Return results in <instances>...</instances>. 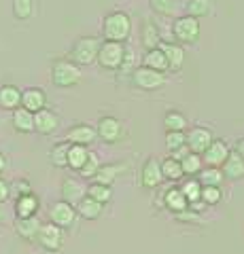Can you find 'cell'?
<instances>
[{"label": "cell", "instance_id": "6da1fadb", "mask_svg": "<svg viewBox=\"0 0 244 254\" xmlns=\"http://www.w3.org/2000/svg\"><path fill=\"white\" fill-rule=\"evenodd\" d=\"M100 47H102V43L98 41V38L81 36L73 45V49H70V58H73V62L79 64V66H89V64H93L98 60Z\"/></svg>", "mask_w": 244, "mask_h": 254}, {"label": "cell", "instance_id": "7a4b0ae2", "mask_svg": "<svg viewBox=\"0 0 244 254\" xmlns=\"http://www.w3.org/2000/svg\"><path fill=\"white\" fill-rule=\"evenodd\" d=\"M130 17L125 13H111L104 17V23H102V32H104V38L106 41H115V43H121L128 38L130 34Z\"/></svg>", "mask_w": 244, "mask_h": 254}, {"label": "cell", "instance_id": "3957f363", "mask_svg": "<svg viewBox=\"0 0 244 254\" xmlns=\"http://www.w3.org/2000/svg\"><path fill=\"white\" fill-rule=\"evenodd\" d=\"M51 81L56 87H73L81 81V70L77 68L75 62H66V60H58L51 66Z\"/></svg>", "mask_w": 244, "mask_h": 254}, {"label": "cell", "instance_id": "277c9868", "mask_svg": "<svg viewBox=\"0 0 244 254\" xmlns=\"http://www.w3.org/2000/svg\"><path fill=\"white\" fill-rule=\"evenodd\" d=\"M98 64L106 70H117L125 64V47L121 43L106 41L102 43L100 53H98Z\"/></svg>", "mask_w": 244, "mask_h": 254}, {"label": "cell", "instance_id": "5b68a950", "mask_svg": "<svg viewBox=\"0 0 244 254\" xmlns=\"http://www.w3.org/2000/svg\"><path fill=\"white\" fill-rule=\"evenodd\" d=\"M172 34L178 43H195L200 38V21L195 17H178L172 26Z\"/></svg>", "mask_w": 244, "mask_h": 254}, {"label": "cell", "instance_id": "8992f818", "mask_svg": "<svg viewBox=\"0 0 244 254\" xmlns=\"http://www.w3.org/2000/svg\"><path fill=\"white\" fill-rule=\"evenodd\" d=\"M132 81L136 87H140V89H147V91H151V89H160V87L166 83V76H163L162 72H157V70H151V68H138L136 72L132 74Z\"/></svg>", "mask_w": 244, "mask_h": 254}, {"label": "cell", "instance_id": "52a82bcc", "mask_svg": "<svg viewBox=\"0 0 244 254\" xmlns=\"http://www.w3.org/2000/svg\"><path fill=\"white\" fill-rule=\"evenodd\" d=\"M38 244L47 252H58L62 248V244H64V231L58 225H53V222H47V225H43L41 233H38Z\"/></svg>", "mask_w": 244, "mask_h": 254}, {"label": "cell", "instance_id": "ba28073f", "mask_svg": "<svg viewBox=\"0 0 244 254\" xmlns=\"http://www.w3.org/2000/svg\"><path fill=\"white\" fill-rule=\"evenodd\" d=\"M49 216H51L53 225H58L60 229H68V227H73V222L77 218V208H73L68 201L62 199V201L51 205Z\"/></svg>", "mask_w": 244, "mask_h": 254}, {"label": "cell", "instance_id": "9c48e42d", "mask_svg": "<svg viewBox=\"0 0 244 254\" xmlns=\"http://www.w3.org/2000/svg\"><path fill=\"white\" fill-rule=\"evenodd\" d=\"M230 155H232V150H230V146H227V142L215 140L208 146L206 153L202 155V159H204V163H206L208 168H223V163L230 159Z\"/></svg>", "mask_w": 244, "mask_h": 254}, {"label": "cell", "instance_id": "30bf717a", "mask_svg": "<svg viewBox=\"0 0 244 254\" xmlns=\"http://www.w3.org/2000/svg\"><path fill=\"white\" fill-rule=\"evenodd\" d=\"M212 142H215L212 140V133L206 127H193V129L187 133V146L195 155H204Z\"/></svg>", "mask_w": 244, "mask_h": 254}, {"label": "cell", "instance_id": "8fae6325", "mask_svg": "<svg viewBox=\"0 0 244 254\" xmlns=\"http://www.w3.org/2000/svg\"><path fill=\"white\" fill-rule=\"evenodd\" d=\"M162 180H163L162 163L155 157H149L143 165V170H140V182H143L145 189H155Z\"/></svg>", "mask_w": 244, "mask_h": 254}, {"label": "cell", "instance_id": "7c38bea8", "mask_svg": "<svg viewBox=\"0 0 244 254\" xmlns=\"http://www.w3.org/2000/svg\"><path fill=\"white\" fill-rule=\"evenodd\" d=\"M123 133V127L121 121L115 117H102L98 121V136L106 142H117Z\"/></svg>", "mask_w": 244, "mask_h": 254}, {"label": "cell", "instance_id": "4fadbf2b", "mask_svg": "<svg viewBox=\"0 0 244 254\" xmlns=\"http://www.w3.org/2000/svg\"><path fill=\"white\" fill-rule=\"evenodd\" d=\"M15 229H17V235L21 237V240L34 242V240H38V233H41L43 225H41V220H38L36 216H30V218H17Z\"/></svg>", "mask_w": 244, "mask_h": 254}, {"label": "cell", "instance_id": "5bb4252c", "mask_svg": "<svg viewBox=\"0 0 244 254\" xmlns=\"http://www.w3.org/2000/svg\"><path fill=\"white\" fill-rule=\"evenodd\" d=\"M38 212V197L34 193H21L15 201V214L17 218H30L36 216Z\"/></svg>", "mask_w": 244, "mask_h": 254}, {"label": "cell", "instance_id": "9a60e30c", "mask_svg": "<svg viewBox=\"0 0 244 254\" xmlns=\"http://www.w3.org/2000/svg\"><path fill=\"white\" fill-rule=\"evenodd\" d=\"M62 195H64V201H68L70 205H79L83 197H87V189L75 178H66L62 182Z\"/></svg>", "mask_w": 244, "mask_h": 254}, {"label": "cell", "instance_id": "2e32d148", "mask_svg": "<svg viewBox=\"0 0 244 254\" xmlns=\"http://www.w3.org/2000/svg\"><path fill=\"white\" fill-rule=\"evenodd\" d=\"M96 138H98V131L93 129V127L85 125V123L83 125H75L73 129L66 133V142H73V144H83V146L91 144Z\"/></svg>", "mask_w": 244, "mask_h": 254}, {"label": "cell", "instance_id": "e0dca14e", "mask_svg": "<svg viewBox=\"0 0 244 254\" xmlns=\"http://www.w3.org/2000/svg\"><path fill=\"white\" fill-rule=\"evenodd\" d=\"M45 93L43 89H36V87H30V89L23 91L21 95V108L30 110V113H41V110H45Z\"/></svg>", "mask_w": 244, "mask_h": 254}, {"label": "cell", "instance_id": "ac0fdd59", "mask_svg": "<svg viewBox=\"0 0 244 254\" xmlns=\"http://www.w3.org/2000/svg\"><path fill=\"white\" fill-rule=\"evenodd\" d=\"M34 125H36V131L43 133V136H49L60 127V119L56 113L51 110H41V113L34 115Z\"/></svg>", "mask_w": 244, "mask_h": 254}, {"label": "cell", "instance_id": "d6986e66", "mask_svg": "<svg viewBox=\"0 0 244 254\" xmlns=\"http://www.w3.org/2000/svg\"><path fill=\"white\" fill-rule=\"evenodd\" d=\"M102 205L104 203H100V201H96L93 197H83L81 201H79V205H77V214L81 218H85V220H96V218H100L102 216Z\"/></svg>", "mask_w": 244, "mask_h": 254}, {"label": "cell", "instance_id": "ffe728a7", "mask_svg": "<svg viewBox=\"0 0 244 254\" xmlns=\"http://www.w3.org/2000/svg\"><path fill=\"white\" fill-rule=\"evenodd\" d=\"M223 174H225V180H240L244 178V159L236 153V150H232L230 159L223 163Z\"/></svg>", "mask_w": 244, "mask_h": 254}, {"label": "cell", "instance_id": "44dd1931", "mask_svg": "<svg viewBox=\"0 0 244 254\" xmlns=\"http://www.w3.org/2000/svg\"><path fill=\"white\" fill-rule=\"evenodd\" d=\"M163 203H166V208H170L172 212H187L189 210V201H187V197L183 195V190L180 189H170L163 193Z\"/></svg>", "mask_w": 244, "mask_h": 254}, {"label": "cell", "instance_id": "7402d4cb", "mask_svg": "<svg viewBox=\"0 0 244 254\" xmlns=\"http://www.w3.org/2000/svg\"><path fill=\"white\" fill-rule=\"evenodd\" d=\"M91 153L87 150V146L83 144H70V153H68V168H73L77 172H81L85 168V163L89 161Z\"/></svg>", "mask_w": 244, "mask_h": 254}, {"label": "cell", "instance_id": "603a6c76", "mask_svg": "<svg viewBox=\"0 0 244 254\" xmlns=\"http://www.w3.org/2000/svg\"><path fill=\"white\" fill-rule=\"evenodd\" d=\"M13 127L17 131H21V133L34 131L36 129V125H34V113H30V110H26V108H17L13 113Z\"/></svg>", "mask_w": 244, "mask_h": 254}, {"label": "cell", "instance_id": "cb8c5ba5", "mask_svg": "<svg viewBox=\"0 0 244 254\" xmlns=\"http://www.w3.org/2000/svg\"><path fill=\"white\" fill-rule=\"evenodd\" d=\"M21 95L23 91H19L15 85H2L0 87V106L17 110V106L21 104Z\"/></svg>", "mask_w": 244, "mask_h": 254}, {"label": "cell", "instance_id": "d4e9b609", "mask_svg": "<svg viewBox=\"0 0 244 254\" xmlns=\"http://www.w3.org/2000/svg\"><path fill=\"white\" fill-rule=\"evenodd\" d=\"M160 49L166 53L168 64H170V70H180V68H183V62H185V51H183V47L170 45V43H162Z\"/></svg>", "mask_w": 244, "mask_h": 254}, {"label": "cell", "instance_id": "484cf974", "mask_svg": "<svg viewBox=\"0 0 244 254\" xmlns=\"http://www.w3.org/2000/svg\"><path fill=\"white\" fill-rule=\"evenodd\" d=\"M145 66L151 68V70H157V72H163V70H170V64H168V58L160 47L157 49H151L147 51L145 55Z\"/></svg>", "mask_w": 244, "mask_h": 254}, {"label": "cell", "instance_id": "4316f807", "mask_svg": "<svg viewBox=\"0 0 244 254\" xmlns=\"http://www.w3.org/2000/svg\"><path fill=\"white\" fill-rule=\"evenodd\" d=\"M123 172H125V165H100V170L96 172V176H93V182L111 187V182Z\"/></svg>", "mask_w": 244, "mask_h": 254}, {"label": "cell", "instance_id": "83f0119b", "mask_svg": "<svg viewBox=\"0 0 244 254\" xmlns=\"http://www.w3.org/2000/svg\"><path fill=\"white\" fill-rule=\"evenodd\" d=\"M140 41H143V45L147 47V51L151 49H157L162 43H160V34H157V28L153 21H145L143 23V32H140Z\"/></svg>", "mask_w": 244, "mask_h": 254}, {"label": "cell", "instance_id": "f1b7e54d", "mask_svg": "<svg viewBox=\"0 0 244 254\" xmlns=\"http://www.w3.org/2000/svg\"><path fill=\"white\" fill-rule=\"evenodd\" d=\"M223 180H225V174L221 168H204L200 172L202 187H221Z\"/></svg>", "mask_w": 244, "mask_h": 254}, {"label": "cell", "instance_id": "f546056e", "mask_svg": "<svg viewBox=\"0 0 244 254\" xmlns=\"http://www.w3.org/2000/svg\"><path fill=\"white\" fill-rule=\"evenodd\" d=\"M162 172H163V178L166 180H180L183 178V163L176 161L174 157H168L162 161Z\"/></svg>", "mask_w": 244, "mask_h": 254}, {"label": "cell", "instance_id": "4dcf8cb0", "mask_svg": "<svg viewBox=\"0 0 244 254\" xmlns=\"http://www.w3.org/2000/svg\"><path fill=\"white\" fill-rule=\"evenodd\" d=\"M210 11H212L210 0H189V2H187V13H189V17H195V19L208 17Z\"/></svg>", "mask_w": 244, "mask_h": 254}, {"label": "cell", "instance_id": "1f68e13d", "mask_svg": "<svg viewBox=\"0 0 244 254\" xmlns=\"http://www.w3.org/2000/svg\"><path fill=\"white\" fill-rule=\"evenodd\" d=\"M68 153H70V144L66 142H58L51 148V163L56 168H68Z\"/></svg>", "mask_w": 244, "mask_h": 254}, {"label": "cell", "instance_id": "d6a6232c", "mask_svg": "<svg viewBox=\"0 0 244 254\" xmlns=\"http://www.w3.org/2000/svg\"><path fill=\"white\" fill-rule=\"evenodd\" d=\"M163 125H166L168 131H185L187 129V117L176 113V110H170V113L163 117Z\"/></svg>", "mask_w": 244, "mask_h": 254}, {"label": "cell", "instance_id": "836d02e7", "mask_svg": "<svg viewBox=\"0 0 244 254\" xmlns=\"http://www.w3.org/2000/svg\"><path fill=\"white\" fill-rule=\"evenodd\" d=\"M202 189H204V187H202V182H200V180H187V182H183V187H180L183 195L187 197L189 205L202 199Z\"/></svg>", "mask_w": 244, "mask_h": 254}, {"label": "cell", "instance_id": "e575fe53", "mask_svg": "<svg viewBox=\"0 0 244 254\" xmlns=\"http://www.w3.org/2000/svg\"><path fill=\"white\" fill-rule=\"evenodd\" d=\"M87 195L93 197L96 201L100 203H106V201H111V197H113V190L108 185H100V182H91V185L87 187Z\"/></svg>", "mask_w": 244, "mask_h": 254}, {"label": "cell", "instance_id": "d590c367", "mask_svg": "<svg viewBox=\"0 0 244 254\" xmlns=\"http://www.w3.org/2000/svg\"><path fill=\"white\" fill-rule=\"evenodd\" d=\"M183 172L187 174V176H195V174H200L204 168V159H202V155H195V153H189L183 161Z\"/></svg>", "mask_w": 244, "mask_h": 254}, {"label": "cell", "instance_id": "8d00e7d4", "mask_svg": "<svg viewBox=\"0 0 244 254\" xmlns=\"http://www.w3.org/2000/svg\"><path fill=\"white\" fill-rule=\"evenodd\" d=\"M166 146L170 153H176V150L187 146V133L185 131H168L166 133Z\"/></svg>", "mask_w": 244, "mask_h": 254}, {"label": "cell", "instance_id": "74e56055", "mask_svg": "<svg viewBox=\"0 0 244 254\" xmlns=\"http://www.w3.org/2000/svg\"><path fill=\"white\" fill-rule=\"evenodd\" d=\"M13 13L19 19H28L34 13V0H13Z\"/></svg>", "mask_w": 244, "mask_h": 254}, {"label": "cell", "instance_id": "f35d334b", "mask_svg": "<svg viewBox=\"0 0 244 254\" xmlns=\"http://www.w3.org/2000/svg\"><path fill=\"white\" fill-rule=\"evenodd\" d=\"M221 199H223L221 187H204L202 189V201L206 205H217Z\"/></svg>", "mask_w": 244, "mask_h": 254}, {"label": "cell", "instance_id": "ab89813d", "mask_svg": "<svg viewBox=\"0 0 244 254\" xmlns=\"http://www.w3.org/2000/svg\"><path fill=\"white\" fill-rule=\"evenodd\" d=\"M151 6L162 15H172L174 13V0H151Z\"/></svg>", "mask_w": 244, "mask_h": 254}, {"label": "cell", "instance_id": "60d3db41", "mask_svg": "<svg viewBox=\"0 0 244 254\" xmlns=\"http://www.w3.org/2000/svg\"><path fill=\"white\" fill-rule=\"evenodd\" d=\"M100 170V163H98V157L96 155H91L89 157V161L85 163V168L81 170V176H85V178H93L96 176V172Z\"/></svg>", "mask_w": 244, "mask_h": 254}, {"label": "cell", "instance_id": "b9f144b4", "mask_svg": "<svg viewBox=\"0 0 244 254\" xmlns=\"http://www.w3.org/2000/svg\"><path fill=\"white\" fill-rule=\"evenodd\" d=\"M11 190H9V185H6L4 180H0V205H2L6 199H9Z\"/></svg>", "mask_w": 244, "mask_h": 254}, {"label": "cell", "instance_id": "7bdbcfd3", "mask_svg": "<svg viewBox=\"0 0 244 254\" xmlns=\"http://www.w3.org/2000/svg\"><path fill=\"white\" fill-rule=\"evenodd\" d=\"M236 153L244 159V138H240L238 142H236Z\"/></svg>", "mask_w": 244, "mask_h": 254}, {"label": "cell", "instance_id": "ee69618b", "mask_svg": "<svg viewBox=\"0 0 244 254\" xmlns=\"http://www.w3.org/2000/svg\"><path fill=\"white\" fill-rule=\"evenodd\" d=\"M6 168V159H4V155H0V172H2Z\"/></svg>", "mask_w": 244, "mask_h": 254}, {"label": "cell", "instance_id": "f6af8a7d", "mask_svg": "<svg viewBox=\"0 0 244 254\" xmlns=\"http://www.w3.org/2000/svg\"><path fill=\"white\" fill-rule=\"evenodd\" d=\"M0 220H4V212L2 210H0Z\"/></svg>", "mask_w": 244, "mask_h": 254}]
</instances>
